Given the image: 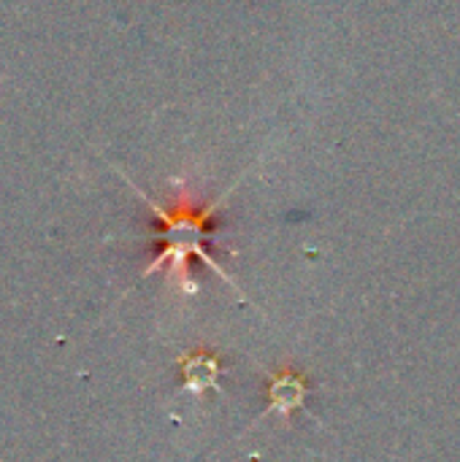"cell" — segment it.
<instances>
[{
  "label": "cell",
  "instance_id": "cell-2",
  "mask_svg": "<svg viewBox=\"0 0 460 462\" xmlns=\"http://www.w3.org/2000/svg\"><path fill=\"white\" fill-rule=\"evenodd\" d=\"M179 365L184 371V387L190 393H203L206 387L222 390L220 387V363L214 355L209 352H187L184 357H179Z\"/></svg>",
  "mask_w": 460,
  "mask_h": 462
},
{
  "label": "cell",
  "instance_id": "cell-1",
  "mask_svg": "<svg viewBox=\"0 0 460 462\" xmlns=\"http://www.w3.org/2000/svg\"><path fill=\"white\" fill-rule=\"evenodd\" d=\"M127 187L146 203V208L152 211V217L160 222V233H152V238L163 244V252L149 263V268L144 271V276H149L155 271H163V265L168 263L171 265V276L176 282H182L187 287V292H195L192 290V282H190V257H198L211 273H217L222 282L233 284L230 276L209 257V252H206V236H209V227H211L217 211L222 208V203L228 200V195L236 189V184L230 189H225L217 200H211L206 206H198L192 200L190 189L179 181V195H176V200H174L171 208H165L157 200H152L130 179H127ZM233 290H236V284H233Z\"/></svg>",
  "mask_w": 460,
  "mask_h": 462
},
{
  "label": "cell",
  "instance_id": "cell-3",
  "mask_svg": "<svg viewBox=\"0 0 460 462\" xmlns=\"http://www.w3.org/2000/svg\"><path fill=\"white\" fill-rule=\"evenodd\" d=\"M304 393H306V387L298 374H274L271 387H268L271 406L266 409V414H271V411L290 414L293 409H298L304 403Z\"/></svg>",
  "mask_w": 460,
  "mask_h": 462
}]
</instances>
